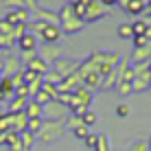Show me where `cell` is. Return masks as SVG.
Returning a JSON list of instances; mask_svg holds the SVG:
<instances>
[{
	"label": "cell",
	"mask_w": 151,
	"mask_h": 151,
	"mask_svg": "<svg viewBox=\"0 0 151 151\" xmlns=\"http://www.w3.org/2000/svg\"><path fill=\"white\" fill-rule=\"evenodd\" d=\"M20 72V59L18 57H2V77H13Z\"/></svg>",
	"instance_id": "cell-14"
},
{
	"label": "cell",
	"mask_w": 151,
	"mask_h": 151,
	"mask_svg": "<svg viewBox=\"0 0 151 151\" xmlns=\"http://www.w3.org/2000/svg\"><path fill=\"white\" fill-rule=\"evenodd\" d=\"M27 103H29V99H20V96H13L11 99V103H9V112H24L27 110Z\"/></svg>",
	"instance_id": "cell-18"
},
{
	"label": "cell",
	"mask_w": 151,
	"mask_h": 151,
	"mask_svg": "<svg viewBox=\"0 0 151 151\" xmlns=\"http://www.w3.org/2000/svg\"><path fill=\"white\" fill-rule=\"evenodd\" d=\"M96 142H99V134H88V136L83 138V145H86L88 149H92V151H94Z\"/></svg>",
	"instance_id": "cell-28"
},
{
	"label": "cell",
	"mask_w": 151,
	"mask_h": 151,
	"mask_svg": "<svg viewBox=\"0 0 151 151\" xmlns=\"http://www.w3.org/2000/svg\"><path fill=\"white\" fill-rule=\"evenodd\" d=\"M132 42H134V48H142V46H149V44H151L145 35H134Z\"/></svg>",
	"instance_id": "cell-31"
},
{
	"label": "cell",
	"mask_w": 151,
	"mask_h": 151,
	"mask_svg": "<svg viewBox=\"0 0 151 151\" xmlns=\"http://www.w3.org/2000/svg\"><path fill=\"white\" fill-rule=\"evenodd\" d=\"M132 31H134V35H145V31H147V22H145V20H136V22H132Z\"/></svg>",
	"instance_id": "cell-26"
},
{
	"label": "cell",
	"mask_w": 151,
	"mask_h": 151,
	"mask_svg": "<svg viewBox=\"0 0 151 151\" xmlns=\"http://www.w3.org/2000/svg\"><path fill=\"white\" fill-rule=\"evenodd\" d=\"M24 33H29V27H27V24H18V27H13V33L11 35H13V40L18 42Z\"/></svg>",
	"instance_id": "cell-32"
},
{
	"label": "cell",
	"mask_w": 151,
	"mask_h": 151,
	"mask_svg": "<svg viewBox=\"0 0 151 151\" xmlns=\"http://www.w3.org/2000/svg\"><path fill=\"white\" fill-rule=\"evenodd\" d=\"M145 37H147L151 42V27H147V31H145Z\"/></svg>",
	"instance_id": "cell-39"
},
{
	"label": "cell",
	"mask_w": 151,
	"mask_h": 151,
	"mask_svg": "<svg viewBox=\"0 0 151 151\" xmlns=\"http://www.w3.org/2000/svg\"><path fill=\"white\" fill-rule=\"evenodd\" d=\"M68 2H70V4H72V2H77V0H68Z\"/></svg>",
	"instance_id": "cell-45"
},
{
	"label": "cell",
	"mask_w": 151,
	"mask_h": 151,
	"mask_svg": "<svg viewBox=\"0 0 151 151\" xmlns=\"http://www.w3.org/2000/svg\"><path fill=\"white\" fill-rule=\"evenodd\" d=\"M7 4L11 9H22V7H27V4H24V0H7Z\"/></svg>",
	"instance_id": "cell-37"
},
{
	"label": "cell",
	"mask_w": 151,
	"mask_h": 151,
	"mask_svg": "<svg viewBox=\"0 0 151 151\" xmlns=\"http://www.w3.org/2000/svg\"><path fill=\"white\" fill-rule=\"evenodd\" d=\"M129 112H132V107H129L127 103H118V105H116V116L118 118H127Z\"/></svg>",
	"instance_id": "cell-29"
},
{
	"label": "cell",
	"mask_w": 151,
	"mask_h": 151,
	"mask_svg": "<svg viewBox=\"0 0 151 151\" xmlns=\"http://www.w3.org/2000/svg\"><path fill=\"white\" fill-rule=\"evenodd\" d=\"M0 92H2V96H13V83L9 77H2V81H0Z\"/></svg>",
	"instance_id": "cell-20"
},
{
	"label": "cell",
	"mask_w": 151,
	"mask_h": 151,
	"mask_svg": "<svg viewBox=\"0 0 151 151\" xmlns=\"http://www.w3.org/2000/svg\"><path fill=\"white\" fill-rule=\"evenodd\" d=\"M94 151H112L110 149V136L107 134H99V142H96Z\"/></svg>",
	"instance_id": "cell-21"
},
{
	"label": "cell",
	"mask_w": 151,
	"mask_h": 151,
	"mask_svg": "<svg viewBox=\"0 0 151 151\" xmlns=\"http://www.w3.org/2000/svg\"><path fill=\"white\" fill-rule=\"evenodd\" d=\"M145 13H151V0L147 2V11H145Z\"/></svg>",
	"instance_id": "cell-40"
},
{
	"label": "cell",
	"mask_w": 151,
	"mask_h": 151,
	"mask_svg": "<svg viewBox=\"0 0 151 151\" xmlns=\"http://www.w3.org/2000/svg\"><path fill=\"white\" fill-rule=\"evenodd\" d=\"M9 79H11V83H13V90H15V88H20V86H24V75H22V70L15 72V75L9 77Z\"/></svg>",
	"instance_id": "cell-34"
},
{
	"label": "cell",
	"mask_w": 151,
	"mask_h": 151,
	"mask_svg": "<svg viewBox=\"0 0 151 151\" xmlns=\"http://www.w3.org/2000/svg\"><path fill=\"white\" fill-rule=\"evenodd\" d=\"M99 2H101L103 7H107V9H110V7H116V4H118V0H99Z\"/></svg>",
	"instance_id": "cell-38"
},
{
	"label": "cell",
	"mask_w": 151,
	"mask_h": 151,
	"mask_svg": "<svg viewBox=\"0 0 151 151\" xmlns=\"http://www.w3.org/2000/svg\"><path fill=\"white\" fill-rule=\"evenodd\" d=\"M64 125H66V127H70V129H77V127H81V125H83V118L77 116V114H70V116L66 118Z\"/></svg>",
	"instance_id": "cell-23"
},
{
	"label": "cell",
	"mask_w": 151,
	"mask_h": 151,
	"mask_svg": "<svg viewBox=\"0 0 151 151\" xmlns=\"http://www.w3.org/2000/svg\"><path fill=\"white\" fill-rule=\"evenodd\" d=\"M4 22H9L11 27H18V24H29L31 22V11L27 7L22 9H9L7 13H4Z\"/></svg>",
	"instance_id": "cell-5"
},
{
	"label": "cell",
	"mask_w": 151,
	"mask_h": 151,
	"mask_svg": "<svg viewBox=\"0 0 151 151\" xmlns=\"http://www.w3.org/2000/svg\"><path fill=\"white\" fill-rule=\"evenodd\" d=\"M72 134H75V138H79V140H83L90 134V127H86V125H81V127H77V129H72Z\"/></svg>",
	"instance_id": "cell-33"
},
{
	"label": "cell",
	"mask_w": 151,
	"mask_h": 151,
	"mask_svg": "<svg viewBox=\"0 0 151 151\" xmlns=\"http://www.w3.org/2000/svg\"><path fill=\"white\" fill-rule=\"evenodd\" d=\"M27 70H31V72H35V75H42V77H44L46 72H48V64H46L40 55H33V57L27 61Z\"/></svg>",
	"instance_id": "cell-12"
},
{
	"label": "cell",
	"mask_w": 151,
	"mask_h": 151,
	"mask_svg": "<svg viewBox=\"0 0 151 151\" xmlns=\"http://www.w3.org/2000/svg\"><path fill=\"white\" fill-rule=\"evenodd\" d=\"M70 116L68 107L64 103H59L57 99H53L50 103H46L44 110H42V118L44 121H53V123H66V118Z\"/></svg>",
	"instance_id": "cell-3"
},
{
	"label": "cell",
	"mask_w": 151,
	"mask_h": 151,
	"mask_svg": "<svg viewBox=\"0 0 151 151\" xmlns=\"http://www.w3.org/2000/svg\"><path fill=\"white\" fill-rule=\"evenodd\" d=\"M0 77H2V57H0Z\"/></svg>",
	"instance_id": "cell-42"
},
{
	"label": "cell",
	"mask_w": 151,
	"mask_h": 151,
	"mask_svg": "<svg viewBox=\"0 0 151 151\" xmlns=\"http://www.w3.org/2000/svg\"><path fill=\"white\" fill-rule=\"evenodd\" d=\"M13 33V27L9 22H4V20H0V37L2 35H11Z\"/></svg>",
	"instance_id": "cell-36"
},
{
	"label": "cell",
	"mask_w": 151,
	"mask_h": 151,
	"mask_svg": "<svg viewBox=\"0 0 151 151\" xmlns=\"http://www.w3.org/2000/svg\"><path fill=\"white\" fill-rule=\"evenodd\" d=\"M4 101V96H2V92H0V103H2Z\"/></svg>",
	"instance_id": "cell-44"
},
{
	"label": "cell",
	"mask_w": 151,
	"mask_h": 151,
	"mask_svg": "<svg viewBox=\"0 0 151 151\" xmlns=\"http://www.w3.org/2000/svg\"><path fill=\"white\" fill-rule=\"evenodd\" d=\"M37 37L44 42V44H57V42H59V37H61V29H59V24H46Z\"/></svg>",
	"instance_id": "cell-8"
},
{
	"label": "cell",
	"mask_w": 151,
	"mask_h": 151,
	"mask_svg": "<svg viewBox=\"0 0 151 151\" xmlns=\"http://www.w3.org/2000/svg\"><path fill=\"white\" fill-rule=\"evenodd\" d=\"M145 61H151V44L142 46V48H134L132 57H129V64L136 66V64H145Z\"/></svg>",
	"instance_id": "cell-10"
},
{
	"label": "cell",
	"mask_w": 151,
	"mask_h": 151,
	"mask_svg": "<svg viewBox=\"0 0 151 151\" xmlns=\"http://www.w3.org/2000/svg\"><path fill=\"white\" fill-rule=\"evenodd\" d=\"M118 37L121 40H132L134 37V31H132V22H125V24H118Z\"/></svg>",
	"instance_id": "cell-19"
},
{
	"label": "cell",
	"mask_w": 151,
	"mask_h": 151,
	"mask_svg": "<svg viewBox=\"0 0 151 151\" xmlns=\"http://www.w3.org/2000/svg\"><path fill=\"white\" fill-rule=\"evenodd\" d=\"M42 125H44V118H29V125H27V129L31 134H37L40 129H42Z\"/></svg>",
	"instance_id": "cell-25"
},
{
	"label": "cell",
	"mask_w": 151,
	"mask_h": 151,
	"mask_svg": "<svg viewBox=\"0 0 151 151\" xmlns=\"http://www.w3.org/2000/svg\"><path fill=\"white\" fill-rule=\"evenodd\" d=\"M64 129L66 125L64 123H53V121H44V125H42V129L35 136L40 138V142L44 145H53L57 142V140H61V136H64Z\"/></svg>",
	"instance_id": "cell-2"
},
{
	"label": "cell",
	"mask_w": 151,
	"mask_h": 151,
	"mask_svg": "<svg viewBox=\"0 0 151 151\" xmlns=\"http://www.w3.org/2000/svg\"><path fill=\"white\" fill-rule=\"evenodd\" d=\"M15 44H18V48L22 50V53H35V48H37V37H35L33 33H24Z\"/></svg>",
	"instance_id": "cell-11"
},
{
	"label": "cell",
	"mask_w": 151,
	"mask_h": 151,
	"mask_svg": "<svg viewBox=\"0 0 151 151\" xmlns=\"http://www.w3.org/2000/svg\"><path fill=\"white\" fill-rule=\"evenodd\" d=\"M132 92H136V94H140V92H149V70L138 72V75L132 79Z\"/></svg>",
	"instance_id": "cell-9"
},
{
	"label": "cell",
	"mask_w": 151,
	"mask_h": 151,
	"mask_svg": "<svg viewBox=\"0 0 151 151\" xmlns=\"http://www.w3.org/2000/svg\"><path fill=\"white\" fill-rule=\"evenodd\" d=\"M147 145H149V151H151V138H149V140H147Z\"/></svg>",
	"instance_id": "cell-43"
},
{
	"label": "cell",
	"mask_w": 151,
	"mask_h": 151,
	"mask_svg": "<svg viewBox=\"0 0 151 151\" xmlns=\"http://www.w3.org/2000/svg\"><path fill=\"white\" fill-rule=\"evenodd\" d=\"M81 118H83V125H86V127H92V125H96V121H99V116L92 110H86L81 114Z\"/></svg>",
	"instance_id": "cell-22"
},
{
	"label": "cell",
	"mask_w": 151,
	"mask_h": 151,
	"mask_svg": "<svg viewBox=\"0 0 151 151\" xmlns=\"http://www.w3.org/2000/svg\"><path fill=\"white\" fill-rule=\"evenodd\" d=\"M129 151H149V145H147V140H134L129 145Z\"/></svg>",
	"instance_id": "cell-30"
},
{
	"label": "cell",
	"mask_w": 151,
	"mask_h": 151,
	"mask_svg": "<svg viewBox=\"0 0 151 151\" xmlns=\"http://www.w3.org/2000/svg\"><path fill=\"white\" fill-rule=\"evenodd\" d=\"M79 59H68V57H61V59L53 61V72H57V75L64 79V77H70L75 75L77 70H79Z\"/></svg>",
	"instance_id": "cell-4"
},
{
	"label": "cell",
	"mask_w": 151,
	"mask_h": 151,
	"mask_svg": "<svg viewBox=\"0 0 151 151\" xmlns=\"http://www.w3.org/2000/svg\"><path fill=\"white\" fill-rule=\"evenodd\" d=\"M37 55L46 61V64H48V61H57V59H61L64 50H61V46H59V44H42Z\"/></svg>",
	"instance_id": "cell-6"
},
{
	"label": "cell",
	"mask_w": 151,
	"mask_h": 151,
	"mask_svg": "<svg viewBox=\"0 0 151 151\" xmlns=\"http://www.w3.org/2000/svg\"><path fill=\"white\" fill-rule=\"evenodd\" d=\"M149 92H151V68H149Z\"/></svg>",
	"instance_id": "cell-41"
},
{
	"label": "cell",
	"mask_w": 151,
	"mask_h": 151,
	"mask_svg": "<svg viewBox=\"0 0 151 151\" xmlns=\"http://www.w3.org/2000/svg\"><path fill=\"white\" fill-rule=\"evenodd\" d=\"M13 96H20V99H29V96H31V94H29V86L24 83V86L15 88V90H13Z\"/></svg>",
	"instance_id": "cell-35"
},
{
	"label": "cell",
	"mask_w": 151,
	"mask_h": 151,
	"mask_svg": "<svg viewBox=\"0 0 151 151\" xmlns=\"http://www.w3.org/2000/svg\"><path fill=\"white\" fill-rule=\"evenodd\" d=\"M114 90H116L121 96H127V94H132V83H129V81H118Z\"/></svg>",
	"instance_id": "cell-24"
},
{
	"label": "cell",
	"mask_w": 151,
	"mask_h": 151,
	"mask_svg": "<svg viewBox=\"0 0 151 151\" xmlns=\"http://www.w3.org/2000/svg\"><path fill=\"white\" fill-rule=\"evenodd\" d=\"M121 9H125L129 15H142L147 11V4H145L142 0H125L121 4Z\"/></svg>",
	"instance_id": "cell-13"
},
{
	"label": "cell",
	"mask_w": 151,
	"mask_h": 151,
	"mask_svg": "<svg viewBox=\"0 0 151 151\" xmlns=\"http://www.w3.org/2000/svg\"><path fill=\"white\" fill-rule=\"evenodd\" d=\"M110 13V9L107 7H103L101 2H99V0H92L90 4H88V13H86V20H83V22H96L99 18H103V15H107Z\"/></svg>",
	"instance_id": "cell-7"
},
{
	"label": "cell",
	"mask_w": 151,
	"mask_h": 151,
	"mask_svg": "<svg viewBox=\"0 0 151 151\" xmlns=\"http://www.w3.org/2000/svg\"><path fill=\"white\" fill-rule=\"evenodd\" d=\"M57 15H59V29H61V33H66V35H77V33L83 31V27H86V22L75 15L70 2H66L64 7L59 9Z\"/></svg>",
	"instance_id": "cell-1"
},
{
	"label": "cell",
	"mask_w": 151,
	"mask_h": 151,
	"mask_svg": "<svg viewBox=\"0 0 151 151\" xmlns=\"http://www.w3.org/2000/svg\"><path fill=\"white\" fill-rule=\"evenodd\" d=\"M42 83H44V77H37L35 81H31V83H29V94H31V96H35V94L40 92Z\"/></svg>",
	"instance_id": "cell-27"
},
{
	"label": "cell",
	"mask_w": 151,
	"mask_h": 151,
	"mask_svg": "<svg viewBox=\"0 0 151 151\" xmlns=\"http://www.w3.org/2000/svg\"><path fill=\"white\" fill-rule=\"evenodd\" d=\"M42 110H44V107H42L37 101L29 99V103H27V110H24V114H27L29 118H42Z\"/></svg>",
	"instance_id": "cell-16"
},
{
	"label": "cell",
	"mask_w": 151,
	"mask_h": 151,
	"mask_svg": "<svg viewBox=\"0 0 151 151\" xmlns=\"http://www.w3.org/2000/svg\"><path fill=\"white\" fill-rule=\"evenodd\" d=\"M142 2H145V4H147V2H149V0H142Z\"/></svg>",
	"instance_id": "cell-46"
},
{
	"label": "cell",
	"mask_w": 151,
	"mask_h": 151,
	"mask_svg": "<svg viewBox=\"0 0 151 151\" xmlns=\"http://www.w3.org/2000/svg\"><path fill=\"white\" fill-rule=\"evenodd\" d=\"M0 81H2V77H0Z\"/></svg>",
	"instance_id": "cell-47"
},
{
	"label": "cell",
	"mask_w": 151,
	"mask_h": 151,
	"mask_svg": "<svg viewBox=\"0 0 151 151\" xmlns=\"http://www.w3.org/2000/svg\"><path fill=\"white\" fill-rule=\"evenodd\" d=\"M20 142H22V149L24 151H31L35 145V134H31L29 129H24V132H20Z\"/></svg>",
	"instance_id": "cell-17"
},
{
	"label": "cell",
	"mask_w": 151,
	"mask_h": 151,
	"mask_svg": "<svg viewBox=\"0 0 151 151\" xmlns=\"http://www.w3.org/2000/svg\"><path fill=\"white\" fill-rule=\"evenodd\" d=\"M11 121H13V132H24L27 129V125H29V116L24 112H11Z\"/></svg>",
	"instance_id": "cell-15"
}]
</instances>
